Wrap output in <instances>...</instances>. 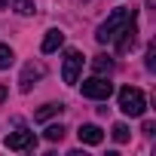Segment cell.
<instances>
[{
    "instance_id": "e0dca14e",
    "label": "cell",
    "mask_w": 156,
    "mask_h": 156,
    "mask_svg": "<svg viewBox=\"0 0 156 156\" xmlns=\"http://www.w3.org/2000/svg\"><path fill=\"white\" fill-rule=\"evenodd\" d=\"M141 132H144V135H147V138H150V135H153V132H156V126H153V122H150V119H147V122H144V126H141Z\"/></svg>"
},
{
    "instance_id": "277c9868",
    "label": "cell",
    "mask_w": 156,
    "mask_h": 156,
    "mask_svg": "<svg viewBox=\"0 0 156 156\" xmlns=\"http://www.w3.org/2000/svg\"><path fill=\"white\" fill-rule=\"evenodd\" d=\"M80 73H83V52L67 49V52H64V67H61V80H64L67 86H76Z\"/></svg>"
},
{
    "instance_id": "9a60e30c",
    "label": "cell",
    "mask_w": 156,
    "mask_h": 156,
    "mask_svg": "<svg viewBox=\"0 0 156 156\" xmlns=\"http://www.w3.org/2000/svg\"><path fill=\"white\" fill-rule=\"evenodd\" d=\"M12 9H16L19 16H34V0H16Z\"/></svg>"
},
{
    "instance_id": "30bf717a",
    "label": "cell",
    "mask_w": 156,
    "mask_h": 156,
    "mask_svg": "<svg viewBox=\"0 0 156 156\" xmlns=\"http://www.w3.org/2000/svg\"><path fill=\"white\" fill-rule=\"evenodd\" d=\"M61 110H64V104H61V101H49V104H43V107H40L37 113H34V119H37V122H46V119L58 116Z\"/></svg>"
},
{
    "instance_id": "52a82bcc",
    "label": "cell",
    "mask_w": 156,
    "mask_h": 156,
    "mask_svg": "<svg viewBox=\"0 0 156 156\" xmlns=\"http://www.w3.org/2000/svg\"><path fill=\"white\" fill-rule=\"evenodd\" d=\"M135 46H138V16L119 31V37H116V52L126 55V52H132Z\"/></svg>"
},
{
    "instance_id": "ac0fdd59",
    "label": "cell",
    "mask_w": 156,
    "mask_h": 156,
    "mask_svg": "<svg viewBox=\"0 0 156 156\" xmlns=\"http://www.w3.org/2000/svg\"><path fill=\"white\" fill-rule=\"evenodd\" d=\"M3 101H6V89H3V86H0V104H3Z\"/></svg>"
},
{
    "instance_id": "4fadbf2b",
    "label": "cell",
    "mask_w": 156,
    "mask_h": 156,
    "mask_svg": "<svg viewBox=\"0 0 156 156\" xmlns=\"http://www.w3.org/2000/svg\"><path fill=\"white\" fill-rule=\"evenodd\" d=\"M110 135H113V141H116V144H126V141L132 138V132H129V126H126V122H116Z\"/></svg>"
},
{
    "instance_id": "9c48e42d",
    "label": "cell",
    "mask_w": 156,
    "mask_h": 156,
    "mask_svg": "<svg viewBox=\"0 0 156 156\" xmlns=\"http://www.w3.org/2000/svg\"><path fill=\"white\" fill-rule=\"evenodd\" d=\"M61 46H64V31H58V28H49V31H46V37H43V46H40V49L49 55V52H58Z\"/></svg>"
},
{
    "instance_id": "d6986e66",
    "label": "cell",
    "mask_w": 156,
    "mask_h": 156,
    "mask_svg": "<svg viewBox=\"0 0 156 156\" xmlns=\"http://www.w3.org/2000/svg\"><path fill=\"white\" fill-rule=\"evenodd\" d=\"M9 6V0H0V9H6Z\"/></svg>"
},
{
    "instance_id": "5b68a950",
    "label": "cell",
    "mask_w": 156,
    "mask_h": 156,
    "mask_svg": "<svg viewBox=\"0 0 156 156\" xmlns=\"http://www.w3.org/2000/svg\"><path fill=\"white\" fill-rule=\"evenodd\" d=\"M6 150H16V153H25V150H34L37 147V138H34V132H28L25 126H19L16 132H9L6 135Z\"/></svg>"
},
{
    "instance_id": "5bb4252c",
    "label": "cell",
    "mask_w": 156,
    "mask_h": 156,
    "mask_svg": "<svg viewBox=\"0 0 156 156\" xmlns=\"http://www.w3.org/2000/svg\"><path fill=\"white\" fill-rule=\"evenodd\" d=\"M64 132H67V129H64V126H61V122H58V126H49V129H46V132H43V138H46V141H52V144H55V141H61V138H64Z\"/></svg>"
},
{
    "instance_id": "3957f363",
    "label": "cell",
    "mask_w": 156,
    "mask_h": 156,
    "mask_svg": "<svg viewBox=\"0 0 156 156\" xmlns=\"http://www.w3.org/2000/svg\"><path fill=\"white\" fill-rule=\"evenodd\" d=\"M80 92H83V98H92V101H107L110 98V92H113V83H107L104 76H89V80H83V86H80Z\"/></svg>"
},
{
    "instance_id": "6da1fadb",
    "label": "cell",
    "mask_w": 156,
    "mask_h": 156,
    "mask_svg": "<svg viewBox=\"0 0 156 156\" xmlns=\"http://www.w3.org/2000/svg\"><path fill=\"white\" fill-rule=\"evenodd\" d=\"M138 16V9H129V6H119V9H113L101 25H98V31H95V40L98 43H113L116 37H119V31L132 22Z\"/></svg>"
},
{
    "instance_id": "8fae6325",
    "label": "cell",
    "mask_w": 156,
    "mask_h": 156,
    "mask_svg": "<svg viewBox=\"0 0 156 156\" xmlns=\"http://www.w3.org/2000/svg\"><path fill=\"white\" fill-rule=\"evenodd\" d=\"M92 70H95L98 76L110 73V70H113V58H110V55H95V61H92Z\"/></svg>"
},
{
    "instance_id": "ba28073f",
    "label": "cell",
    "mask_w": 156,
    "mask_h": 156,
    "mask_svg": "<svg viewBox=\"0 0 156 156\" xmlns=\"http://www.w3.org/2000/svg\"><path fill=\"white\" fill-rule=\"evenodd\" d=\"M76 138H80V144H101L104 141V132L98 129V126H92V122H86V126H80V132H76Z\"/></svg>"
},
{
    "instance_id": "8992f818",
    "label": "cell",
    "mask_w": 156,
    "mask_h": 156,
    "mask_svg": "<svg viewBox=\"0 0 156 156\" xmlns=\"http://www.w3.org/2000/svg\"><path fill=\"white\" fill-rule=\"evenodd\" d=\"M43 76H46V64L43 61H28L22 67V76H19V89L22 92H31V86L37 80H43Z\"/></svg>"
},
{
    "instance_id": "7c38bea8",
    "label": "cell",
    "mask_w": 156,
    "mask_h": 156,
    "mask_svg": "<svg viewBox=\"0 0 156 156\" xmlns=\"http://www.w3.org/2000/svg\"><path fill=\"white\" fill-rule=\"evenodd\" d=\"M12 61H16V52H12V46L0 43V70H6V67H9Z\"/></svg>"
},
{
    "instance_id": "7a4b0ae2",
    "label": "cell",
    "mask_w": 156,
    "mask_h": 156,
    "mask_svg": "<svg viewBox=\"0 0 156 156\" xmlns=\"http://www.w3.org/2000/svg\"><path fill=\"white\" fill-rule=\"evenodd\" d=\"M119 110H122L126 116H141V113L147 110V95H144L141 89H135V86L119 89Z\"/></svg>"
},
{
    "instance_id": "2e32d148",
    "label": "cell",
    "mask_w": 156,
    "mask_h": 156,
    "mask_svg": "<svg viewBox=\"0 0 156 156\" xmlns=\"http://www.w3.org/2000/svg\"><path fill=\"white\" fill-rule=\"evenodd\" d=\"M147 70H156V43L147 46Z\"/></svg>"
}]
</instances>
